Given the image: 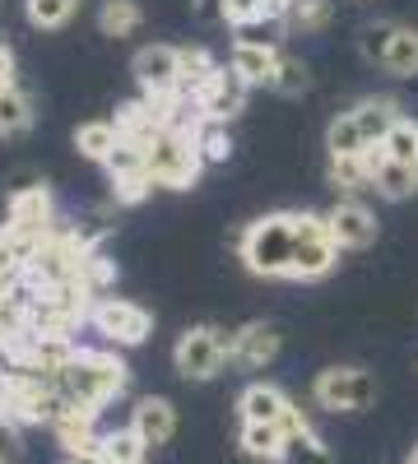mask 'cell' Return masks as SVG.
Segmentation results:
<instances>
[{"instance_id":"1","label":"cell","mask_w":418,"mask_h":464,"mask_svg":"<svg viewBox=\"0 0 418 464\" xmlns=\"http://www.w3.org/2000/svg\"><path fill=\"white\" fill-rule=\"evenodd\" d=\"M293 242H297V214H265L238 232V256L256 279H293Z\"/></svg>"},{"instance_id":"2","label":"cell","mask_w":418,"mask_h":464,"mask_svg":"<svg viewBox=\"0 0 418 464\" xmlns=\"http://www.w3.org/2000/svg\"><path fill=\"white\" fill-rule=\"evenodd\" d=\"M126 381H131L126 376V362L112 358V353H98V348H74L70 362L56 376L65 404H80V409H93V413L107 400H117L126 391Z\"/></svg>"},{"instance_id":"3","label":"cell","mask_w":418,"mask_h":464,"mask_svg":"<svg viewBox=\"0 0 418 464\" xmlns=\"http://www.w3.org/2000/svg\"><path fill=\"white\" fill-rule=\"evenodd\" d=\"M144 153H149V177H154V186H168V190H191L200 168H205L196 130H181V126L154 130Z\"/></svg>"},{"instance_id":"4","label":"cell","mask_w":418,"mask_h":464,"mask_svg":"<svg viewBox=\"0 0 418 464\" xmlns=\"http://www.w3.org/2000/svg\"><path fill=\"white\" fill-rule=\"evenodd\" d=\"M223 362H233V330L219 325H191L172 348V367L186 381H214Z\"/></svg>"},{"instance_id":"5","label":"cell","mask_w":418,"mask_h":464,"mask_svg":"<svg viewBox=\"0 0 418 464\" xmlns=\"http://www.w3.org/2000/svg\"><path fill=\"white\" fill-rule=\"evenodd\" d=\"M363 56L376 70L395 74V80H413V74H418V28L395 24V19L367 24L363 28Z\"/></svg>"},{"instance_id":"6","label":"cell","mask_w":418,"mask_h":464,"mask_svg":"<svg viewBox=\"0 0 418 464\" xmlns=\"http://www.w3.org/2000/svg\"><path fill=\"white\" fill-rule=\"evenodd\" d=\"M339 265V246L330 237V223L326 214H297V242H293V279L297 284H312L326 279L330 269Z\"/></svg>"},{"instance_id":"7","label":"cell","mask_w":418,"mask_h":464,"mask_svg":"<svg viewBox=\"0 0 418 464\" xmlns=\"http://www.w3.org/2000/svg\"><path fill=\"white\" fill-rule=\"evenodd\" d=\"M312 400L330 413H363L376 404V376L363 367H326L312 381Z\"/></svg>"},{"instance_id":"8","label":"cell","mask_w":418,"mask_h":464,"mask_svg":"<svg viewBox=\"0 0 418 464\" xmlns=\"http://www.w3.org/2000/svg\"><path fill=\"white\" fill-rule=\"evenodd\" d=\"M89 321H93L98 334H107L112 343H126V348L144 343L149 330H154V316H149L140 302H131V297H98Z\"/></svg>"},{"instance_id":"9","label":"cell","mask_w":418,"mask_h":464,"mask_svg":"<svg viewBox=\"0 0 418 464\" xmlns=\"http://www.w3.org/2000/svg\"><path fill=\"white\" fill-rule=\"evenodd\" d=\"M177 65H181V47L149 43V47L135 52L131 74L140 80V89H144L149 98H168V93H177Z\"/></svg>"},{"instance_id":"10","label":"cell","mask_w":418,"mask_h":464,"mask_svg":"<svg viewBox=\"0 0 418 464\" xmlns=\"http://www.w3.org/2000/svg\"><path fill=\"white\" fill-rule=\"evenodd\" d=\"M326 223H330V237L339 251H363L376 242V214L363 200H335Z\"/></svg>"},{"instance_id":"11","label":"cell","mask_w":418,"mask_h":464,"mask_svg":"<svg viewBox=\"0 0 418 464\" xmlns=\"http://www.w3.org/2000/svg\"><path fill=\"white\" fill-rule=\"evenodd\" d=\"M279 61H284V52H279L275 43H260V37H238L233 56H228V65H233L251 89H256V84H275Z\"/></svg>"},{"instance_id":"12","label":"cell","mask_w":418,"mask_h":464,"mask_svg":"<svg viewBox=\"0 0 418 464\" xmlns=\"http://www.w3.org/2000/svg\"><path fill=\"white\" fill-rule=\"evenodd\" d=\"M131 432L154 450V446H168L172 437H177V409H172V400H163V395H144L135 409H131Z\"/></svg>"},{"instance_id":"13","label":"cell","mask_w":418,"mask_h":464,"mask_svg":"<svg viewBox=\"0 0 418 464\" xmlns=\"http://www.w3.org/2000/svg\"><path fill=\"white\" fill-rule=\"evenodd\" d=\"M279 353V330L270 321H247L242 330H233V362L247 372L270 367Z\"/></svg>"},{"instance_id":"14","label":"cell","mask_w":418,"mask_h":464,"mask_svg":"<svg viewBox=\"0 0 418 464\" xmlns=\"http://www.w3.org/2000/svg\"><path fill=\"white\" fill-rule=\"evenodd\" d=\"M247 93H251V84L242 80V74H238L233 65H219L214 84H209L205 98H200V111L209 116V121H233V116L247 107Z\"/></svg>"},{"instance_id":"15","label":"cell","mask_w":418,"mask_h":464,"mask_svg":"<svg viewBox=\"0 0 418 464\" xmlns=\"http://www.w3.org/2000/svg\"><path fill=\"white\" fill-rule=\"evenodd\" d=\"M288 395L279 391V385H270V381H251L247 391L238 395V413H242V422H279L284 413H288Z\"/></svg>"},{"instance_id":"16","label":"cell","mask_w":418,"mask_h":464,"mask_svg":"<svg viewBox=\"0 0 418 464\" xmlns=\"http://www.w3.org/2000/svg\"><path fill=\"white\" fill-rule=\"evenodd\" d=\"M93 409H80V404H65L56 418H52V432L56 441L65 446V455H80V450H98V437H93Z\"/></svg>"},{"instance_id":"17","label":"cell","mask_w":418,"mask_h":464,"mask_svg":"<svg viewBox=\"0 0 418 464\" xmlns=\"http://www.w3.org/2000/svg\"><path fill=\"white\" fill-rule=\"evenodd\" d=\"M214 74H219V65H214V56L205 47H181V65H177V93L181 98L200 102L205 89L214 84Z\"/></svg>"},{"instance_id":"18","label":"cell","mask_w":418,"mask_h":464,"mask_svg":"<svg viewBox=\"0 0 418 464\" xmlns=\"http://www.w3.org/2000/svg\"><path fill=\"white\" fill-rule=\"evenodd\" d=\"M52 223V196L47 186H24L10 196V227H28V232H47Z\"/></svg>"},{"instance_id":"19","label":"cell","mask_w":418,"mask_h":464,"mask_svg":"<svg viewBox=\"0 0 418 464\" xmlns=\"http://www.w3.org/2000/svg\"><path fill=\"white\" fill-rule=\"evenodd\" d=\"M33 130V98L19 84H0V140H19Z\"/></svg>"},{"instance_id":"20","label":"cell","mask_w":418,"mask_h":464,"mask_svg":"<svg viewBox=\"0 0 418 464\" xmlns=\"http://www.w3.org/2000/svg\"><path fill=\"white\" fill-rule=\"evenodd\" d=\"M354 121H358V130H363L367 144H382V140L391 135V126L400 121V107H395L391 98H363V102L354 107Z\"/></svg>"},{"instance_id":"21","label":"cell","mask_w":418,"mask_h":464,"mask_svg":"<svg viewBox=\"0 0 418 464\" xmlns=\"http://www.w3.org/2000/svg\"><path fill=\"white\" fill-rule=\"evenodd\" d=\"M284 428L279 422H242V432H238V446L251 455V459H270L279 464V450H284Z\"/></svg>"},{"instance_id":"22","label":"cell","mask_w":418,"mask_h":464,"mask_svg":"<svg viewBox=\"0 0 418 464\" xmlns=\"http://www.w3.org/2000/svg\"><path fill=\"white\" fill-rule=\"evenodd\" d=\"M117 144H122V126H112V121H84L74 130V149L93 163H107L117 153Z\"/></svg>"},{"instance_id":"23","label":"cell","mask_w":418,"mask_h":464,"mask_svg":"<svg viewBox=\"0 0 418 464\" xmlns=\"http://www.w3.org/2000/svg\"><path fill=\"white\" fill-rule=\"evenodd\" d=\"M372 190H376V196H386V200H409L413 190H418V168L386 159L382 168L372 172Z\"/></svg>"},{"instance_id":"24","label":"cell","mask_w":418,"mask_h":464,"mask_svg":"<svg viewBox=\"0 0 418 464\" xmlns=\"http://www.w3.org/2000/svg\"><path fill=\"white\" fill-rule=\"evenodd\" d=\"M326 149H330V159H358V153H367V140L354 121V111H339L330 130H326Z\"/></svg>"},{"instance_id":"25","label":"cell","mask_w":418,"mask_h":464,"mask_svg":"<svg viewBox=\"0 0 418 464\" xmlns=\"http://www.w3.org/2000/svg\"><path fill=\"white\" fill-rule=\"evenodd\" d=\"M140 24H144V10L135 5V0H102L98 28H102L107 37H131Z\"/></svg>"},{"instance_id":"26","label":"cell","mask_w":418,"mask_h":464,"mask_svg":"<svg viewBox=\"0 0 418 464\" xmlns=\"http://www.w3.org/2000/svg\"><path fill=\"white\" fill-rule=\"evenodd\" d=\"M279 464H335V455H330V446L316 432H297V437L284 441Z\"/></svg>"},{"instance_id":"27","label":"cell","mask_w":418,"mask_h":464,"mask_svg":"<svg viewBox=\"0 0 418 464\" xmlns=\"http://www.w3.org/2000/svg\"><path fill=\"white\" fill-rule=\"evenodd\" d=\"M382 149H386V159L418 168V121L413 116H400V121L391 126V135L382 140Z\"/></svg>"},{"instance_id":"28","label":"cell","mask_w":418,"mask_h":464,"mask_svg":"<svg viewBox=\"0 0 418 464\" xmlns=\"http://www.w3.org/2000/svg\"><path fill=\"white\" fill-rule=\"evenodd\" d=\"M284 24L297 33H321L330 24V0H288Z\"/></svg>"},{"instance_id":"29","label":"cell","mask_w":418,"mask_h":464,"mask_svg":"<svg viewBox=\"0 0 418 464\" xmlns=\"http://www.w3.org/2000/svg\"><path fill=\"white\" fill-rule=\"evenodd\" d=\"M196 144H200V159L205 163H223L228 153H233V140H228V121H205L196 126Z\"/></svg>"},{"instance_id":"30","label":"cell","mask_w":418,"mask_h":464,"mask_svg":"<svg viewBox=\"0 0 418 464\" xmlns=\"http://www.w3.org/2000/svg\"><path fill=\"white\" fill-rule=\"evenodd\" d=\"M24 14L33 28H65L74 14V0H24Z\"/></svg>"},{"instance_id":"31","label":"cell","mask_w":418,"mask_h":464,"mask_svg":"<svg viewBox=\"0 0 418 464\" xmlns=\"http://www.w3.org/2000/svg\"><path fill=\"white\" fill-rule=\"evenodd\" d=\"M330 181L339 190H372V168L363 153L358 159H330Z\"/></svg>"},{"instance_id":"32","label":"cell","mask_w":418,"mask_h":464,"mask_svg":"<svg viewBox=\"0 0 418 464\" xmlns=\"http://www.w3.org/2000/svg\"><path fill=\"white\" fill-rule=\"evenodd\" d=\"M312 80H307V65H302V61H293V56H284L279 61V74H275V84L270 89H279V93H302V89H307Z\"/></svg>"},{"instance_id":"33","label":"cell","mask_w":418,"mask_h":464,"mask_svg":"<svg viewBox=\"0 0 418 464\" xmlns=\"http://www.w3.org/2000/svg\"><path fill=\"white\" fill-rule=\"evenodd\" d=\"M24 455V432H19V418L0 413V464H15Z\"/></svg>"},{"instance_id":"34","label":"cell","mask_w":418,"mask_h":464,"mask_svg":"<svg viewBox=\"0 0 418 464\" xmlns=\"http://www.w3.org/2000/svg\"><path fill=\"white\" fill-rule=\"evenodd\" d=\"M149 190H154V177H122V181H112V196H117L122 205H135V200H144Z\"/></svg>"},{"instance_id":"35","label":"cell","mask_w":418,"mask_h":464,"mask_svg":"<svg viewBox=\"0 0 418 464\" xmlns=\"http://www.w3.org/2000/svg\"><path fill=\"white\" fill-rule=\"evenodd\" d=\"M279 428H284V437H297V432H312V418L302 413L297 404H288V413L279 418Z\"/></svg>"},{"instance_id":"36","label":"cell","mask_w":418,"mask_h":464,"mask_svg":"<svg viewBox=\"0 0 418 464\" xmlns=\"http://www.w3.org/2000/svg\"><path fill=\"white\" fill-rule=\"evenodd\" d=\"M0 84H15V52H10V43H0Z\"/></svg>"},{"instance_id":"37","label":"cell","mask_w":418,"mask_h":464,"mask_svg":"<svg viewBox=\"0 0 418 464\" xmlns=\"http://www.w3.org/2000/svg\"><path fill=\"white\" fill-rule=\"evenodd\" d=\"M409 464H418V446H413V455H409Z\"/></svg>"}]
</instances>
